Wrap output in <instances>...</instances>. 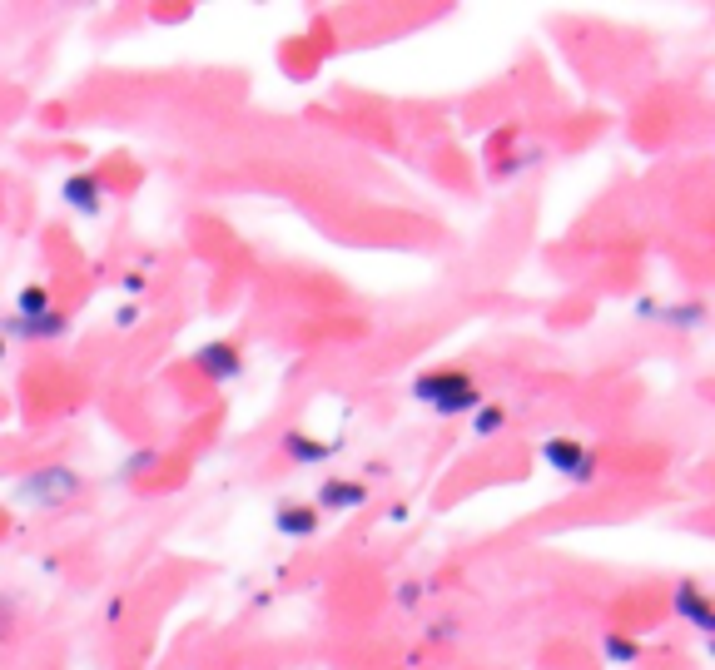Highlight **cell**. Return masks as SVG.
Listing matches in <instances>:
<instances>
[{
  "mask_svg": "<svg viewBox=\"0 0 715 670\" xmlns=\"http://www.w3.org/2000/svg\"><path fill=\"white\" fill-rule=\"evenodd\" d=\"M671 606H676V616H681L686 626H696V631L715 636V606H711V596H706L696 581H681V586H676V596H671Z\"/></svg>",
  "mask_w": 715,
  "mask_h": 670,
  "instance_id": "5",
  "label": "cell"
},
{
  "mask_svg": "<svg viewBox=\"0 0 715 670\" xmlns=\"http://www.w3.org/2000/svg\"><path fill=\"white\" fill-rule=\"evenodd\" d=\"M60 194H65V204H70V209H80L85 219H95V214H100V204H105V189H100V179H95V174H70Z\"/></svg>",
  "mask_w": 715,
  "mask_h": 670,
  "instance_id": "9",
  "label": "cell"
},
{
  "mask_svg": "<svg viewBox=\"0 0 715 670\" xmlns=\"http://www.w3.org/2000/svg\"><path fill=\"white\" fill-rule=\"evenodd\" d=\"M120 616H125V601H120V596H115V601H110V606H105V621H120Z\"/></svg>",
  "mask_w": 715,
  "mask_h": 670,
  "instance_id": "17",
  "label": "cell"
},
{
  "mask_svg": "<svg viewBox=\"0 0 715 670\" xmlns=\"http://www.w3.org/2000/svg\"><path fill=\"white\" fill-rule=\"evenodd\" d=\"M115 323H120V328H130V323H140V308H120V313H115Z\"/></svg>",
  "mask_w": 715,
  "mask_h": 670,
  "instance_id": "15",
  "label": "cell"
},
{
  "mask_svg": "<svg viewBox=\"0 0 715 670\" xmlns=\"http://www.w3.org/2000/svg\"><path fill=\"white\" fill-rule=\"evenodd\" d=\"M413 398L432 407L437 417H462L482 407V388L462 373V368H437V373H418L413 378Z\"/></svg>",
  "mask_w": 715,
  "mask_h": 670,
  "instance_id": "1",
  "label": "cell"
},
{
  "mask_svg": "<svg viewBox=\"0 0 715 670\" xmlns=\"http://www.w3.org/2000/svg\"><path fill=\"white\" fill-rule=\"evenodd\" d=\"M45 313H55V293L45 283H25L15 298V318H45Z\"/></svg>",
  "mask_w": 715,
  "mask_h": 670,
  "instance_id": "11",
  "label": "cell"
},
{
  "mask_svg": "<svg viewBox=\"0 0 715 670\" xmlns=\"http://www.w3.org/2000/svg\"><path fill=\"white\" fill-rule=\"evenodd\" d=\"M666 323H676V328H696V323H706V308L701 303H681V308H671V313H661Z\"/></svg>",
  "mask_w": 715,
  "mask_h": 670,
  "instance_id": "14",
  "label": "cell"
},
{
  "mask_svg": "<svg viewBox=\"0 0 715 670\" xmlns=\"http://www.w3.org/2000/svg\"><path fill=\"white\" fill-rule=\"evenodd\" d=\"M274 527H279V536H293V541H303V536L318 532V507H303V502H284V507L274 512Z\"/></svg>",
  "mask_w": 715,
  "mask_h": 670,
  "instance_id": "10",
  "label": "cell"
},
{
  "mask_svg": "<svg viewBox=\"0 0 715 670\" xmlns=\"http://www.w3.org/2000/svg\"><path fill=\"white\" fill-rule=\"evenodd\" d=\"M542 462H547L552 472L572 477L576 487L596 482V457H591L581 442H572V437H547V442H542Z\"/></svg>",
  "mask_w": 715,
  "mask_h": 670,
  "instance_id": "3",
  "label": "cell"
},
{
  "mask_svg": "<svg viewBox=\"0 0 715 670\" xmlns=\"http://www.w3.org/2000/svg\"><path fill=\"white\" fill-rule=\"evenodd\" d=\"M0 358H5V333H0Z\"/></svg>",
  "mask_w": 715,
  "mask_h": 670,
  "instance_id": "18",
  "label": "cell"
},
{
  "mask_svg": "<svg viewBox=\"0 0 715 670\" xmlns=\"http://www.w3.org/2000/svg\"><path fill=\"white\" fill-rule=\"evenodd\" d=\"M601 651H606L611 666H636V661H641V641H626V636H616V631L601 636Z\"/></svg>",
  "mask_w": 715,
  "mask_h": 670,
  "instance_id": "12",
  "label": "cell"
},
{
  "mask_svg": "<svg viewBox=\"0 0 715 670\" xmlns=\"http://www.w3.org/2000/svg\"><path fill=\"white\" fill-rule=\"evenodd\" d=\"M15 492H20V502H30V507L60 512V507H70V502L80 497V477H75V467L50 462V467H35L30 477H20Z\"/></svg>",
  "mask_w": 715,
  "mask_h": 670,
  "instance_id": "2",
  "label": "cell"
},
{
  "mask_svg": "<svg viewBox=\"0 0 715 670\" xmlns=\"http://www.w3.org/2000/svg\"><path fill=\"white\" fill-rule=\"evenodd\" d=\"M149 462H154V452H135V457H130V472H144Z\"/></svg>",
  "mask_w": 715,
  "mask_h": 670,
  "instance_id": "16",
  "label": "cell"
},
{
  "mask_svg": "<svg viewBox=\"0 0 715 670\" xmlns=\"http://www.w3.org/2000/svg\"><path fill=\"white\" fill-rule=\"evenodd\" d=\"M507 427V407H497V402H482L477 412H472V432L477 437H497Z\"/></svg>",
  "mask_w": 715,
  "mask_h": 670,
  "instance_id": "13",
  "label": "cell"
},
{
  "mask_svg": "<svg viewBox=\"0 0 715 670\" xmlns=\"http://www.w3.org/2000/svg\"><path fill=\"white\" fill-rule=\"evenodd\" d=\"M368 502V487L363 482H348V477H328L318 487V512H353Z\"/></svg>",
  "mask_w": 715,
  "mask_h": 670,
  "instance_id": "6",
  "label": "cell"
},
{
  "mask_svg": "<svg viewBox=\"0 0 715 670\" xmlns=\"http://www.w3.org/2000/svg\"><path fill=\"white\" fill-rule=\"evenodd\" d=\"M65 313L55 308V313H45V318H5V333H15V338H30V343H50V338H65Z\"/></svg>",
  "mask_w": 715,
  "mask_h": 670,
  "instance_id": "8",
  "label": "cell"
},
{
  "mask_svg": "<svg viewBox=\"0 0 715 670\" xmlns=\"http://www.w3.org/2000/svg\"><path fill=\"white\" fill-rule=\"evenodd\" d=\"M711 656H715V636H711Z\"/></svg>",
  "mask_w": 715,
  "mask_h": 670,
  "instance_id": "19",
  "label": "cell"
},
{
  "mask_svg": "<svg viewBox=\"0 0 715 670\" xmlns=\"http://www.w3.org/2000/svg\"><path fill=\"white\" fill-rule=\"evenodd\" d=\"M284 452L298 462V467H323V462L338 452V442H318V437H308L303 427H288L284 432Z\"/></svg>",
  "mask_w": 715,
  "mask_h": 670,
  "instance_id": "7",
  "label": "cell"
},
{
  "mask_svg": "<svg viewBox=\"0 0 715 670\" xmlns=\"http://www.w3.org/2000/svg\"><path fill=\"white\" fill-rule=\"evenodd\" d=\"M194 368H199L209 383H234V378L244 373V353H239V343L219 338V343H204V348L194 353Z\"/></svg>",
  "mask_w": 715,
  "mask_h": 670,
  "instance_id": "4",
  "label": "cell"
}]
</instances>
